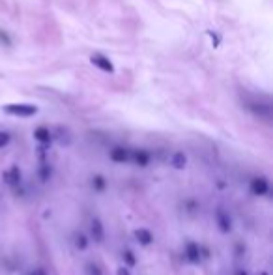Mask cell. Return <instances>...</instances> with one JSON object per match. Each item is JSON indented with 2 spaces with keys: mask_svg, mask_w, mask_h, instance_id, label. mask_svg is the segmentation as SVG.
I'll use <instances>...</instances> for the list:
<instances>
[{
  "mask_svg": "<svg viewBox=\"0 0 273 275\" xmlns=\"http://www.w3.org/2000/svg\"><path fill=\"white\" fill-rule=\"evenodd\" d=\"M4 112L12 116H19V118H30L37 112V107L30 103H10V105H4Z\"/></svg>",
  "mask_w": 273,
  "mask_h": 275,
  "instance_id": "cell-1",
  "label": "cell"
},
{
  "mask_svg": "<svg viewBox=\"0 0 273 275\" xmlns=\"http://www.w3.org/2000/svg\"><path fill=\"white\" fill-rule=\"evenodd\" d=\"M215 223H217V228L223 234H228L232 230V219H230V216L226 214L223 208H217V212H215Z\"/></svg>",
  "mask_w": 273,
  "mask_h": 275,
  "instance_id": "cell-2",
  "label": "cell"
},
{
  "mask_svg": "<svg viewBox=\"0 0 273 275\" xmlns=\"http://www.w3.org/2000/svg\"><path fill=\"white\" fill-rule=\"evenodd\" d=\"M249 189H251L253 195H256V197H264V195H268V193H270V182L264 178V176L253 178L251 180Z\"/></svg>",
  "mask_w": 273,
  "mask_h": 275,
  "instance_id": "cell-3",
  "label": "cell"
},
{
  "mask_svg": "<svg viewBox=\"0 0 273 275\" xmlns=\"http://www.w3.org/2000/svg\"><path fill=\"white\" fill-rule=\"evenodd\" d=\"M90 62L94 64L95 68H99L101 72H107V73H114V66H112V62L105 56V55H99V53H95L90 56Z\"/></svg>",
  "mask_w": 273,
  "mask_h": 275,
  "instance_id": "cell-4",
  "label": "cell"
},
{
  "mask_svg": "<svg viewBox=\"0 0 273 275\" xmlns=\"http://www.w3.org/2000/svg\"><path fill=\"white\" fill-rule=\"evenodd\" d=\"M90 234H92L95 243H103V239H105V228H103V223H101L99 217L92 219V223H90Z\"/></svg>",
  "mask_w": 273,
  "mask_h": 275,
  "instance_id": "cell-5",
  "label": "cell"
},
{
  "mask_svg": "<svg viewBox=\"0 0 273 275\" xmlns=\"http://www.w3.org/2000/svg\"><path fill=\"white\" fill-rule=\"evenodd\" d=\"M2 180H4V183H8V185H19L21 183V168L17 167V165H13L10 170H4V174H2Z\"/></svg>",
  "mask_w": 273,
  "mask_h": 275,
  "instance_id": "cell-6",
  "label": "cell"
},
{
  "mask_svg": "<svg viewBox=\"0 0 273 275\" xmlns=\"http://www.w3.org/2000/svg\"><path fill=\"white\" fill-rule=\"evenodd\" d=\"M185 258L189 260L191 264H200L202 257H200V249H199V243H195V241H187V245H185Z\"/></svg>",
  "mask_w": 273,
  "mask_h": 275,
  "instance_id": "cell-7",
  "label": "cell"
},
{
  "mask_svg": "<svg viewBox=\"0 0 273 275\" xmlns=\"http://www.w3.org/2000/svg\"><path fill=\"white\" fill-rule=\"evenodd\" d=\"M109 156H110V159H112L114 163H127L131 154H129V150H126V148H122V146H114Z\"/></svg>",
  "mask_w": 273,
  "mask_h": 275,
  "instance_id": "cell-8",
  "label": "cell"
},
{
  "mask_svg": "<svg viewBox=\"0 0 273 275\" xmlns=\"http://www.w3.org/2000/svg\"><path fill=\"white\" fill-rule=\"evenodd\" d=\"M133 234H135V239H137L141 245H144V247L154 241V234H152V230H148V228H137Z\"/></svg>",
  "mask_w": 273,
  "mask_h": 275,
  "instance_id": "cell-9",
  "label": "cell"
},
{
  "mask_svg": "<svg viewBox=\"0 0 273 275\" xmlns=\"http://www.w3.org/2000/svg\"><path fill=\"white\" fill-rule=\"evenodd\" d=\"M129 159H133V161H135V165H139V167H146V165L150 163L152 156H150L146 150H135V152L131 154Z\"/></svg>",
  "mask_w": 273,
  "mask_h": 275,
  "instance_id": "cell-10",
  "label": "cell"
},
{
  "mask_svg": "<svg viewBox=\"0 0 273 275\" xmlns=\"http://www.w3.org/2000/svg\"><path fill=\"white\" fill-rule=\"evenodd\" d=\"M34 139H36L37 143H41L43 146H49L51 144V141H53V135H51V131H49L47 128H37L36 131H34Z\"/></svg>",
  "mask_w": 273,
  "mask_h": 275,
  "instance_id": "cell-11",
  "label": "cell"
},
{
  "mask_svg": "<svg viewBox=\"0 0 273 275\" xmlns=\"http://www.w3.org/2000/svg\"><path fill=\"white\" fill-rule=\"evenodd\" d=\"M170 165L174 168H178V170L185 168V165H187V156H185L183 152H174L172 157H170Z\"/></svg>",
  "mask_w": 273,
  "mask_h": 275,
  "instance_id": "cell-12",
  "label": "cell"
},
{
  "mask_svg": "<svg viewBox=\"0 0 273 275\" xmlns=\"http://www.w3.org/2000/svg\"><path fill=\"white\" fill-rule=\"evenodd\" d=\"M92 187H94V191H97V193L105 191V189H107V180H105V176L95 174L94 178H92Z\"/></svg>",
  "mask_w": 273,
  "mask_h": 275,
  "instance_id": "cell-13",
  "label": "cell"
},
{
  "mask_svg": "<svg viewBox=\"0 0 273 275\" xmlns=\"http://www.w3.org/2000/svg\"><path fill=\"white\" fill-rule=\"evenodd\" d=\"M122 258H124V264H126L127 268L137 266V257H135V253L131 251V249H124V251H122Z\"/></svg>",
  "mask_w": 273,
  "mask_h": 275,
  "instance_id": "cell-14",
  "label": "cell"
},
{
  "mask_svg": "<svg viewBox=\"0 0 273 275\" xmlns=\"http://www.w3.org/2000/svg\"><path fill=\"white\" fill-rule=\"evenodd\" d=\"M75 247H77L79 251H86V249H88V238H86V234L79 232V234L75 236Z\"/></svg>",
  "mask_w": 273,
  "mask_h": 275,
  "instance_id": "cell-15",
  "label": "cell"
},
{
  "mask_svg": "<svg viewBox=\"0 0 273 275\" xmlns=\"http://www.w3.org/2000/svg\"><path fill=\"white\" fill-rule=\"evenodd\" d=\"M51 174H53V168L49 167V165H41V168H39V180L41 182H49Z\"/></svg>",
  "mask_w": 273,
  "mask_h": 275,
  "instance_id": "cell-16",
  "label": "cell"
},
{
  "mask_svg": "<svg viewBox=\"0 0 273 275\" xmlns=\"http://www.w3.org/2000/svg\"><path fill=\"white\" fill-rule=\"evenodd\" d=\"M199 208H200V202H199V201H195V199H191V201L185 202V210L191 212V214H193V212H197Z\"/></svg>",
  "mask_w": 273,
  "mask_h": 275,
  "instance_id": "cell-17",
  "label": "cell"
},
{
  "mask_svg": "<svg viewBox=\"0 0 273 275\" xmlns=\"http://www.w3.org/2000/svg\"><path fill=\"white\" fill-rule=\"evenodd\" d=\"M0 45H6V47L12 45V39H10V36H8L4 30H0Z\"/></svg>",
  "mask_w": 273,
  "mask_h": 275,
  "instance_id": "cell-18",
  "label": "cell"
},
{
  "mask_svg": "<svg viewBox=\"0 0 273 275\" xmlns=\"http://www.w3.org/2000/svg\"><path fill=\"white\" fill-rule=\"evenodd\" d=\"M10 139H12V137H10V133H6V131H0V148H4V146H6V144L10 143Z\"/></svg>",
  "mask_w": 273,
  "mask_h": 275,
  "instance_id": "cell-19",
  "label": "cell"
},
{
  "mask_svg": "<svg viewBox=\"0 0 273 275\" xmlns=\"http://www.w3.org/2000/svg\"><path fill=\"white\" fill-rule=\"evenodd\" d=\"M86 270H88V274L90 275H101V270H99L95 264H88V266H86Z\"/></svg>",
  "mask_w": 273,
  "mask_h": 275,
  "instance_id": "cell-20",
  "label": "cell"
},
{
  "mask_svg": "<svg viewBox=\"0 0 273 275\" xmlns=\"http://www.w3.org/2000/svg\"><path fill=\"white\" fill-rule=\"evenodd\" d=\"M116 275H131L129 268L127 266H120L118 270H116Z\"/></svg>",
  "mask_w": 273,
  "mask_h": 275,
  "instance_id": "cell-21",
  "label": "cell"
},
{
  "mask_svg": "<svg viewBox=\"0 0 273 275\" xmlns=\"http://www.w3.org/2000/svg\"><path fill=\"white\" fill-rule=\"evenodd\" d=\"M199 249H200V257H204V258H208V257H210V251H208V247H204V245H199Z\"/></svg>",
  "mask_w": 273,
  "mask_h": 275,
  "instance_id": "cell-22",
  "label": "cell"
},
{
  "mask_svg": "<svg viewBox=\"0 0 273 275\" xmlns=\"http://www.w3.org/2000/svg\"><path fill=\"white\" fill-rule=\"evenodd\" d=\"M28 275H47V272L43 270V268H37V270H34V272H30Z\"/></svg>",
  "mask_w": 273,
  "mask_h": 275,
  "instance_id": "cell-23",
  "label": "cell"
},
{
  "mask_svg": "<svg viewBox=\"0 0 273 275\" xmlns=\"http://www.w3.org/2000/svg\"><path fill=\"white\" fill-rule=\"evenodd\" d=\"M245 253V245H241V243H237L236 245V255L239 257V255H243Z\"/></svg>",
  "mask_w": 273,
  "mask_h": 275,
  "instance_id": "cell-24",
  "label": "cell"
},
{
  "mask_svg": "<svg viewBox=\"0 0 273 275\" xmlns=\"http://www.w3.org/2000/svg\"><path fill=\"white\" fill-rule=\"evenodd\" d=\"M234 275H249V274H247L245 270H241V268H236V270H234Z\"/></svg>",
  "mask_w": 273,
  "mask_h": 275,
  "instance_id": "cell-25",
  "label": "cell"
},
{
  "mask_svg": "<svg viewBox=\"0 0 273 275\" xmlns=\"http://www.w3.org/2000/svg\"><path fill=\"white\" fill-rule=\"evenodd\" d=\"M258 275H270V274H268V272H260Z\"/></svg>",
  "mask_w": 273,
  "mask_h": 275,
  "instance_id": "cell-26",
  "label": "cell"
}]
</instances>
